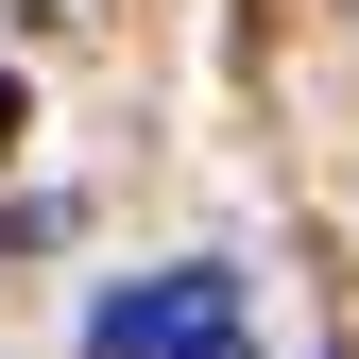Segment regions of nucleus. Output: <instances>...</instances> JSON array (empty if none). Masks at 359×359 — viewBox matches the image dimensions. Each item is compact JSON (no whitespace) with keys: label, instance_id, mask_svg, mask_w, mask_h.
Listing matches in <instances>:
<instances>
[{"label":"nucleus","instance_id":"f257e3e1","mask_svg":"<svg viewBox=\"0 0 359 359\" xmlns=\"http://www.w3.org/2000/svg\"><path fill=\"white\" fill-rule=\"evenodd\" d=\"M86 359H240V274H137V291H103L86 308Z\"/></svg>","mask_w":359,"mask_h":359},{"label":"nucleus","instance_id":"f03ea898","mask_svg":"<svg viewBox=\"0 0 359 359\" xmlns=\"http://www.w3.org/2000/svg\"><path fill=\"white\" fill-rule=\"evenodd\" d=\"M18 120H34V103H18V86H0V154H18Z\"/></svg>","mask_w":359,"mask_h":359}]
</instances>
